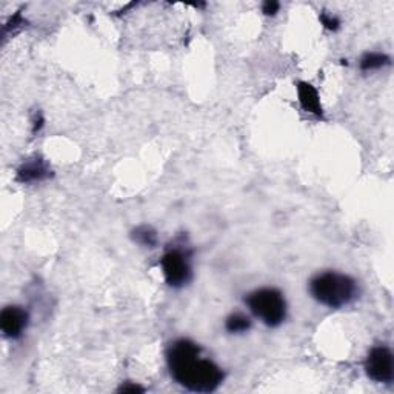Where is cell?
<instances>
[{
  "instance_id": "cell-14",
  "label": "cell",
  "mask_w": 394,
  "mask_h": 394,
  "mask_svg": "<svg viewBox=\"0 0 394 394\" xmlns=\"http://www.w3.org/2000/svg\"><path fill=\"white\" fill-rule=\"evenodd\" d=\"M119 391H122V393H142L143 388L139 387V385L127 384V385H122V387L119 388Z\"/></svg>"
},
{
  "instance_id": "cell-12",
  "label": "cell",
  "mask_w": 394,
  "mask_h": 394,
  "mask_svg": "<svg viewBox=\"0 0 394 394\" xmlns=\"http://www.w3.org/2000/svg\"><path fill=\"white\" fill-rule=\"evenodd\" d=\"M321 22H322V25L331 29V31H336L339 28V25H341V22H339L337 17H335V15H331V14H321Z\"/></svg>"
},
{
  "instance_id": "cell-10",
  "label": "cell",
  "mask_w": 394,
  "mask_h": 394,
  "mask_svg": "<svg viewBox=\"0 0 394 394\" xmlns=\"http://www.w3.org/2000/svg\"><path fill=\"white\" fill-rule=\"evenodd\" d=\"M225 328H227V331H230V333L241 335L251 328V321H250V318H246L245 314H241V313L231 314L225 322Z\"/></svg>"
},
{
  "instance_id": "cell-2",
  "label": "cell",
  "mask_w": 394,
  "mask_h": 394,
  "mask_svg": "<svg viewBox=\"0 0 394 394\" xmlns=\"http://www.w3.org/2000/svg\"><path fill=\"white\" fill-rule=\"evenodd\" d=\"M311 296L328 308L349 305L358 295V285L350 276L341 273H322L310 282Z\"/></svg>"
},
{
  "instance_id": "cell-5",
  "label": "cell",
  "mask_w": 394,
  "mask_h": 394,
  "mask_svg": "<svg viewBox=\"0 0 394 394\" xmlns=\"http://www.w3.org/2000/svg\"><path fill=\"white\" fill-rule=\"evenodd\" d=\"M365 372L370 379L379 384H390L394 377L393 353L388 346H374L365 359Z\"/></svg>"
},
{
  "instance_id": "cell-13",
  "label": "cell",
  "mask_w": 394,
  "mask_h": 394,
  "mask_svg": "<svg viewBox=\"0 0 394 394\" xmlns=\"http://www.w3.org/2000/svg\"><path fill=\"white\" fill-rule=\"evenodd\" d=\"M281 10V3L274 2V0H267V2L262 5V11L267 15H274L276 13H279Z\"/></svg>"
},
{
  "instance_id": "cell-9",
  "label": "cell",
  "mask_w": 394,
  "mask_h": 394,
  "mask_svg": "<svg viewBox=\"0 0 394 394\" xmlns=\"http://www.w3.org/2000/svg\"><path fill=\"white\" fill-rule=\"evenodd\" d=\"M359 65L360 69H364V71H374V69H381L390 65V57L387 54L382 52H367L365 56L360 59Z\"/></svg>"
},
{
  "instance_id": "cell-4",
  "label": "cell",
  "mask_w": 394,
  "mask_h": 394,
  "mask_svg": "<svg viewBox=\"0 0 394 394\" xmlns=\"http://www.w3.org/2000/svg\"><path fill=\"white\" fill-rule=\"evenodd\" d=\"M162 272L165 281L173 288H181L187 285L191 277V267L188 262V254L182 250H168L160 260Z\"/></svg>"
},
{
  "instance_id": "cell-8",
  "label": "cell",
  "mask_w": 394,
  "mask_h": 394,
  "mask_svg": "<svg viewBox=\"0 0 394 394\" xmlns=\"http://www.w3.org/2000/svg\"><path fill=\"white\" fill-rule=\"evenodd\" d=\"M50 176V168L42 159H33L23 164L17 171V179L22 183L41 182Z\"/></svg>"
},
{
  "instance_id": "cell-11",
  "label": "cell",
  "mask_w": 394,
  "mask_h": 394,
  "mask_svg": "<svg viewBox=\"0 0 394 394\" xmlns=\"http://www.w3.org/2000/svg\"><path fill=\"white\" fill-rule=\"evenodd\" d=\"M133 239H134V242H137L139 245L148 246V248H153V246L157 244V234H156V231H154V230H153L151 227H148V225L137 227V228L133 231Z\"/></svg>"
},
{
  "instance_id": "cell-7",
  "label": "cell",
  "mask_w": 394,
  "mask_h": 394,
  "mask_svg": "<svg viewBox=\"0 0 394 394\" xmlns=\"http://www.w3.org/2000/svg\"><path fill=\"white\" fill-rule=\"evenodd\" d=\"M297 96H299L300 105H302V108L307 113L314 114L316 118H322L323 110H322L319 92L311 83L299 82L297 83Z\"/></svg>"
},
{
  "instance_id": "cell-1",
  "label": "cell",
  "mask_w": 394,
  "mask_h": 394,
  "mask_svg": "<svg viewBox=\"0 0 394 394\" xmlns=\"http://www.w3.org/2000/svg\"><path fill=\"white\" fill-rule=\"evenodd\" d=\"M167 362L173 379L190 391L211 393L223 381V372L213 360L202 358L200 346L179 339L168 349Z\"/></svg>"
},
{
  "instance_id": "cell-3",
  "label": "cell",
  "mask_w": 394,
  "mask_h": 394,
  "mask_svg": "<svg viewBox=\"0 0 394 394\" xmlns=\"http://www.w3.org/2000/svg\"><path fill=\"white\" fill-rule=\"evenodd\" d=\"M246 305L258 319L268 327H279L287 316V304L276 288H260L246 297Z\"/></svg>"
},
{
  "instance_id": "cell-6",
  "label": "cell",
  "mask_w": 394,
  "mask_h": 394,
  "mask_svg": "<svg viewBox=\"0 0 394 394\" xmlns=\"http://www.w3.org/2000/svg\"><path fill=\"white\" fill-rule=\"evenodd\" d=\"M28 325V313L20 307H6L0 314V328L8 339H17Z\"/></svg>"
}]
</instances>
